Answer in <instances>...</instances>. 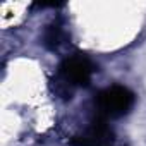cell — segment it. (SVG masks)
<instances>
[{
    "instance_id": "cell-1",
    "label": "cell",
    "mask_w": 146,
    "mask_h": 146,
    "mask_svg": "<svg viewBox=\"0 0 146 146\" xmlns=\"http://www.w3.org/2000/svg\"><path fill=\"white\" fill-rule=\"evenodd\" d=\"M134 105V93L124 86H110L98 93L96 96V108L100 117H122L129 113Z\"/></svg>"
},
{
    "instance_id": "cell-2",
    "label": "cell",
    "mask_w": 146,
    "mask_h": 146,
    "mask_svg": "<svg viewBox=\"0 0 146 146\" xmlns=\"http://www.w3.org/2000/svg\"><path fill=\"white\" fill-rule=\"evenodd\" d=\"M93 64L83 57V55H74L69 57L62 62L60 70H58V78H62L67 84L74 86H88L93 76Z\"/></svg>"
},
{
    "instance_id": "cell-3",
    "label": "cell",
    "mask_w": 146,
    "mask_h": 146,
    "mask_svg": "<svg viewBox=\"0 0 146 146\" xmlns=\"http://www.w3.org/2000/svg\"><path fill=\"white\" fill-rule=\"evenodd\" d=\"M113 131L108 127L103 117H98L84 132L70 139L72 146H112Z\"/></svg>"
},
{
    "instance_id": "cell-4",
    "label": "cell",
    "mask_w": 146,
    "mask_h": 146,
    "mask_svg": "<svg viewBox=\"0 0 146 146\" xmlns=\"http://www.w3.org/2000/svg\"><path fill=\"white\" fill-rule=\"evenodd\" d=\"M64 41V29L60 24L53 23L50 26H46L45 33H43V45L48 50H57Z\"/></svg>"
}]
</instances>
